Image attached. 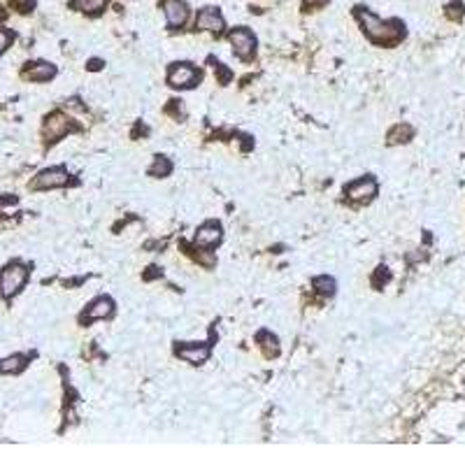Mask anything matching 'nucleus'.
Returning a JSON list of instances; mask_svg holds the SVG:
<instances>
[{"label": "nucleus", "mask_w": 465, "mask_h": 465, "mask_svg": "<svg viewBox=\"0 0 465 465\" xmlns=\"http://www.w3.org/2000/svg\"><path fill=\"white\" fill-rule=\"evenodd\" d=\"M68 184V170L65 168H47L33 180V188H58Z\"/></svg>", "instance_id": "nucleus-6"}, {"label": "nucleus", "mask_w": 465, "mask_h": 465, "mask_svg": "<svg viewBox=\"0 0 465 465\" xmlns=\"http://www.w3.org/2000/svg\"><path fill=\"white\" fill-rule=\"evenodd\" d=\"M177 356H180L182 360H186V363L200 365L210 358V347L207 345H200V347L198 345H186V347L177 349Z\"/></svg>", "instance_id": "nucleus-10"}, {"label": "nucleus", "mask_w": 465, "mask_h": 465, "mask_svg": "<svg viewBox=\"0 0 465 465\" xmlns=\"http://www.w3.org/2000/svg\"><path fill=\"white\" fill-rule=\"evenodd\" d=\"M107 5V0H70V8L77 12H87V14H98Z\"/></svg>", "instance_id": "nucleus-15"}, {"label": "nucleus", "mask_w": 465, "mask_h": 465, "mask_svg": "<svg viewBox=\"0 0 465 465\" xmlns=\"http://www.w3.org/2000/svg\"><path fill=\"white\" fill-rule=\"evenodd\" d=\"M26 356H21V354H14V356L10 358H3L0 360V372H5V375H17V372H21L26 368Z\"/></svg>", "instance_id": "nucleus-14"}, {"label": "nucleus", "mask_w": 465, "mask_h": 465, "mask_svg": "<svg viewBox=\"0 0 465 465\" xmlns=\"http://www.w3.org/2000/svg\"><path fill=\"white\" fill-rule=\"evenodd\" d=\"M259 342H266V345H263V347H266L268 356H270V354H277V352H279V347H277V338L268 333V330H263V333H259Z\"/></svg>", "instance_id": "nucleus-19"}, {"label": "nucleus", "mask_w": 465, "mask_h": 465, "mask_svg": "<svg viewBox=\"0 0 465 465\" xmlns=\"http://www.w3.org/2000/svg\"><path fill=\"white\" fill-rule=\"evenodd\" d=\"M200 70H195L191 63H173L168 70V84L175 89H191L200 82Z\"/></svg>", "instance_id": "nucleus-3"}, {"label": "nucleus", "mask_w": 465, "mask_h": 465, "mask_svg": "<svg viewBox=\"0 0 465 465\" xmlns=\"http://www.w3.org/2000/svg\"><path fill=\"white\" fill-rule=\"evenodd\" d=\"M26 279H28L26 266H21V263H10V266L0 272V293L8 298L14 296V293H19L23 289Z\"/></svg>", "instance_id": "nucleus-2"}, {"label": "nucleus", "mask_w": 465, "mask_h": 465, "mask_svg": "<svg viewBox=\"0 0 465 465\" xmlns=\"http://www.w3.org/2000/svg\"><path fill=\"white\" fill-rule=\"evenodd\" d=\"M195 28L210 30V33H221L224 30V17L219 14L214 8H205V10L198 12V17H195Z\"/></svg>", "instance_id": "nucleus-9"}, {"label": "nucleus", "mask_w": 465, "mask_h": 465, "mask_svg": "<svg viewBox=\"0 0 465 465\" xmlns=\"http://www.w3.org/2000/svg\"><path fill=\"white\" fill-rule=\"evenodd\" d=\"M228 40L232 45V52H235L242 61H249L256 54V38H254V33L249 28L230 30Z\"/></svg>", "instance_id": "nucleus-4"}, {"label": "nucleus", "mask_w": 465, "mask_h": 465, "mask_svg": "<svg viewBox=\"0 0 465 465\" xmlns=\"http://www.w3.org/2000/svg\"><path fill=\"white\" fill-rule=\"evenodd\" d=\"M12 40H14V35H12L10 30H0V54L12 45Z\"/></svg>", "instance_id": "nucleus-21"}, {"label": "nucleus", "mask_w": 465, "mask_h": 465, "mask_svg": "<svg viewBox=\"0 0 465 465\" xmlns=\"http://www.w3.org/2000/svg\"><path fill=\"white\" fill-rule=\"evenodd\" d=\"M170 173H173V163H170L165 156H156L154 165L149 168V175L151 177H168Z\"/></svg>", "instance_id": "nucleus-16"}, {"label": "nucleus", "mask_w": 465, "mask_h": 465, "mask_svg": "<svg viewBox=\"0 0 465 465\" xmlns=\"http://www.w3.org/2000/svg\"><path fill=\"white\" fill-rule=\"evenodd\" d=\"M412 138V128L409 126H396L393 131L389 133V144H398V142H407Z\"/></svg>", "instance_id": "nucleus-17"}, {"label": "nucleus", "mask_w": 465, "mask_h": 465, "mask_svg": "<svg viewBox=\"0 0 465 465\" xmlns=\"http://www.w3.org/2000/svg\"><path fill=\"white\" fill-rule=\"evenodd\" d=\"M3 19H5V12H3V10H0V21H3Z\"/></svg>", "instance_id": "nucleus-24"}, {"label": "nucleus", "mask_w": 465, "mask_h": 465, "mask_svg": "<svg viewBox=\"0 0 465 465\" xmlns=\"http://www.w3.org/2000/svg\"><path fill=\"white\" fill-rule=\"evenodd\" d=\"M70 131V119L61 112H54L52 116H47L45 121V138L47 142H56L58 138H63Z\"/></svg>", "instance_id": "nucleus-7"}, {"label": "nucleus", "mask_w": 465, "mask_h": 465, "mask_svg": "<svg viewBox=\"0 0 465 465\" xmlns=\"http://www.w3.org/2000/svg\"><path fill=\"white\" fill-rule=\"evenodd\" d=\"M12 5H14L19 12H33L35 8V0H12Z\"/></svg>", "instance_id": "nucleus-20"}, {"label": "nucleus", "mask_w": 465, "mask_h": 465, "mask_svg": "<svg viewBox=\"0 0 465 465\" xmlns=\"http://www.w3.org/2000/svg\"><path fill=\"white\" fill-rule=\"evenodd\" d=\"M356 17L363 30L368 33V38L372 42H379V45H391V42H398L405 35V28L400 21H382L365 8H356Z\"/></svg>", "instance_id": "nucleus-1"}, {"label": "nucleus", "mask_w": 465, "mask_h": 465, "mask_svg": "<svg viewBox=\"0 0 465 465\" xmlns=\"http://www.w3.org/2000/svg\"><path fill=\"white\" fill-rule=\"evenodd\" d=\"M221 240V224L217 221H207L198 228L195 232V242L203 244V247H212V244H217Z\"/></svg>", "instance_id": "nucleus-12"}, {"label": "nucleus", "mask_w": 465, "mask_h": 465, "mask_svg": "<svg viewBox=\"0 0 465 465\" xmlns=\"http://www.w3.org/2000/svg\"><path fill=\"white\" fill-rule=\"evenodd\" d=\"M328 0H305V8L314 10V8H321V5H326Z\"/></svg>", "instance_id": "nucleus-22"}, {"label": "nucleus", "mask_w": 465, "mask_h": 465, "mask_svg": "<svg viewBox=\"0 0 465 465\" xmlns=\"http://www.w3.org/2000/svg\"><path fill=\"white\" fill-rule=\"evenodd\" d=\"M54 75H56V68L52 63H33L23 72V77L30 79V82H49Z\"/></svg>", "instance_id": "nucleus-13"}, {"label": "nucleus", "mask_w": 465, "mask_h": 465, "mask_svg": "<svg viewBox=\"0 0 465 465\" xmlns=\"http://www.w3.org/2000/svg\"><path fill=\"white\" fill-rule=\"evenodd\" d=\"M345 193L352 200H370L372 195L377 193V182L372 180V177H363V180L352 182V184L345 188Z\"/></svg>", "instance_id": "nucleus-8"}, {"label": "nucleus", "mask_w": 465, "mask_h": 465, "mask_svg": "<svg viewBox=\"0 0 465 465\" xmlns=\"http://www.w3.org/2000/svg\"><path fill=\"white\" fill-rule=\"evenodd\" d=\"M312 286H314L319 293H323V296H333L335 293V279L333 277H314Z\"/></svg>", "instance_id": "nucleus-18"}, {"label": "nucleus", "mask_w": 465, "mask_h": 465, "mask_svg": "<svg viewBox=\"0 0 465 465\" xmlns=\"http://www.w3.org/2000/svg\"><path fill=\"white\" fill-rule=\"evenodd\" d=\"M100 68V61H91V70H98Z\"/></svg>", "instance_id": "nucleus-23"}, {"label": "nucleus", "mask_w": 465, "mask_h": 465, "mask_svg": "<svg viewBox=\"0 0 465 465\" xmlns=\"http://www.w3.org/2000/svg\"><path fill=\"white\" fill-rule=\"evenodd\" d=\"M112 312H114V303H112V298H96L94 303L89 305V310H87V314H84V319H89V321H96V319H107V316H112Z\"/></svg>", "instance_id": "nucleus-11"}, {"label": "nucleus", "mask_w": 465, "mask_h": 465, "mask_svg": "<svg viewBox=\"0 0 465 465\" xmlns=\"http://www.w3.org/2000/svg\"><path fill=\"white\" fill-rule=\"evenodd\" d=\"M163 12L168 28H182L188 19V5L184 0H163Z\"/></svg>", "instance_id": "nucleus-5"}]
</instances>
